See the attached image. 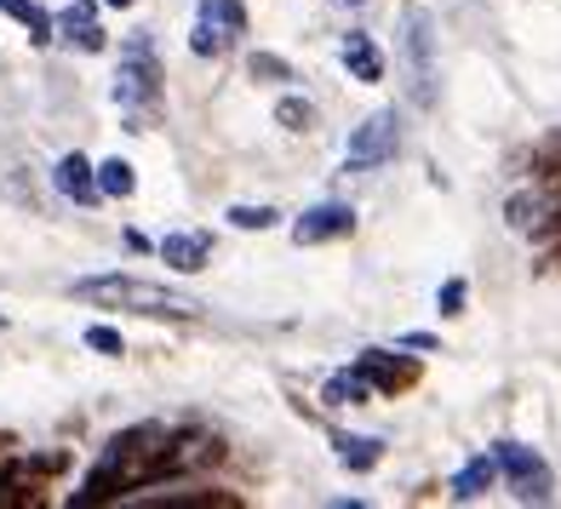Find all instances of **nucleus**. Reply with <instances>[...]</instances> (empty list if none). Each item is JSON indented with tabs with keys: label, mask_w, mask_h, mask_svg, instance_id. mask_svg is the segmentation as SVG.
<instances>
[{
	"label": "nucleus",
	"mask_w": 561,
	"mask_h": 509,
	"mask_svg": "<svg viewBox=\"0 0 561 509\" xmlns=\"http://www.w3.org/2000/svg\"><path fill=\"white\" fill-rule=\"evenodd\" d=\"M75 298L98 303V310L156 315V321H195L201 315L195 298L172 292V287H156V281H138V275H87V281H75Z\"/></svg>",
	"instance_id": "obj_1"
},
{
	"label": "nucleus",
	"mask_w": 561,
	"mask_h": 509,
	"mask_svg": "<svg viewBox=\"0 0 561 509\" xmlns=\"http://www.w3.org/2000/svg\"><path fill=\"white\" fill-rule=\"evenodd\" d=\"M436 303H442V315H465V303H470V287H465V281H447Z\"/></svg>",
	"instance_id": "obj_21"
},
{
	"label": "nucleus",
	"mask_w": 561,
	"mask_h": 509,
	"mask_svg": "<svg viewBox=\"0 0 561 509\" xmlns=\"http://www.w3.org/2000/svg\"><path fill=\"white\" fill-rule=\"evenodd\" d=\"M53 35H64L75 53H98V46H104L110 35H104V23H98V12L87 7V0H75V7L53 23Z\"/></svg>",
	"instance_id": "obj_10"
},
{
	"label": "nucleus",
	"mask_w": 561,
	"mask_h": 509,
	"mask_svg": "<svg viewBox=\"0 0 561 509\" xmlns=\"http://www.w3.org/2000/svg\"><path fill=\"white\" fill-rule=\"evenodd\" d=\"M355 378H362L367 390L401 395V390L419 384V361H413V355H390V349H367L362 361H355Z\"/></svg>",
	"instance_id": "obj_6"
},
{
	"label": "nucleus",
	"mask_w": 561,
	"mask_h": 509,
	"mask_svg": "<svg viewBox=\"0 0 561 509\" xmlns=\"http://www.w3.org/2000/svg\"><path fill=\"white\" fill-rule=\"evenodd\" d=\"M12 498V475H0V504H7Z\"/></svg>",
	"instance_id": "obj_23"
},
{
	"label": "nucleus",
	"mask_w": 561,
	"mask_h": 509,
	"mask_svg": "<svg viewBox=\"0 0 561 509\" xmlns=\"http://www.w3.org/2000/svg\"><path fill=\"white\" fill-rule=\"evenodd\" d=\"M207 252H213V235H201V229H184V235H167L161 241V258L172 269H184V275L207 269Z\"/></svg>",
	"instance_id": "obj_11"
},
{
	"label": "nucleus",
	"mask_w": 561,
	"mask_h": 509,
	"mask_svg": "<svg viewBox=\"0 0 561 509\" xmlns=\"http://www.w3.org/2000/svg\"><path fill=\"white\" fill-rule=\"evenodd\" d=\"M241 30H247V7H241V0H201L190 46L201 58H218V53H229V46L241 41Z\"/></svg>",
	"instance_id": "obj_3"
},
{
	"label": "nucleus",
	"mask_w": 561,
	"mask_h": 509,
	"mask_svg": "<svg viewBox=\"0 0 561 509\" xmlns=\"http://www.w3.org/2000/svg\"><path fill=\"white\" fill-rule=\"evenodd\" d=\"M0 326H7V315H0Z\"/></svg>",
	"instance_id": "obj_25"
},
{
	"label": "nucleus",
	"mask_w": 561,
	"mask_h": 509,
	"mask_svg": "<svg viewBox=\"0 0 561 509\" xmlns=\"http://www.w3.org/2000/svg\"><path fill=\"white\" fill-rule=\"evenodd\" d=\"M229 223H236V229H270L275 212L270 207H229Z\"/></svg>",
	"instance_id": "obj_19"
},
{
	"label": "nucleus",
	"mask_w": 561,
	"mask_h": 509,
	"mask_svg": "<svg viewBox=\"0 0 561 509\" xmlns=\"http://www.w3.org/2000/svg\"><path fill=\"white\" fill-rule=\"evenodd\" d=\"M310 120H316V109L304 104V97H287V104H280V126H293V132H304Z\"/></svg>",
	"instance_id": "obj_20"
},
{
	"label": "nucleus",
	"mask_w": 561,
	"mask_h": 509,
	"mask_svg": "<svg viewBox=\"0 0 561 509\" xmlns=\"http://www.w3.org/2000/svg\"><path fill=\"white\" fill-rule=\"evenodd\" d=\"M493 475H499L493 458H470V464L453 475V493H458V498H481V493L493 487Z\"/></svg>",
	"instance_id": "obj_14"
},
{
	"label": "nucleus",
	"mask_w": 561,
	"mask_h": 509,
	"mask_svg": "<svg viewBox=\"0 0 561 509\" xmlns=\"http://www.w3.org/2000/svg\"><path fill=\"white\" fill-rule=\"evenodd\" d=\"M247 69H252V74H259V81H287V74H293L287 63H280V58H270V53H259V58H252Z\"/></svg>",
	"instance_id": "obj_22"
},
{
	"label": "nucleus",
	"mask_w": 561,
	"mask_h": 509,
	"mask_svg": "<svg viewBox=\"0 0 561 509\" xmlns=\"http://www.w3.org/2000/svg\"><path fill=\"white\" fill-rule=\"evenodd\" d=\"M333 447L344 458V470H373L378 458H385V441L378 436H344V429H333Z\"/></svg>",
	"instance_id": "obj_13"
},
{
	"label": "nucleus",
	"mask_w": 561,
	"mask_h": 509,
	"mask_svg": "<svg viewBox=\"0 0 561 509\" xmlns=\"http://www.w3.org/2000/svg\"><path fill=\"white\" fill-rule=\"evenodd\" d=\"M53 184L75 200V207H98V195H104V189H98V166L87 155H64L53 166Z\"/></svg>",
	"instance_id": "obj_9"
},
{
	"label": "nucleus",
	"mask_w": 561,
	"mask_h": 509,
	"mask_svg": "<svg viewBox=\"0 0 561 509\" xmlns=\"http://www.w3.org/2000/svg\"><path fill=\"white\" fill-rule=\"evenodd\" d=\"M493 464H499L510 481H516V487H522V498H533V504H539V498H550V470H545V458H539V452H527L522 441H499Z\"/></svg>",
	"instance_id": "obj_7"
},
{
	"label": "nucleus",
	"mask_w": 561,
	"mask_h": 509,
	"mask_svg": "<svg viewBox=\"0 0 561 509\" xmlns=\"http://www.w3.org/2000/svg\"><path fill=\"white\" fill-rule=\"evenodd\" d=\"M350 229H355V212L339 207V200H327V207H310L293 223V241L298 246H321V241H344Z\"/></svg>",
	"instance_id": "obj_8"
},
{
	"label": "nucleus",
	"mask_w": 561,
	"mask_h": 509,
	"mask_svg": "<svg viewBox=\"0 0 561 509\" xmlns=\"http://www.w3.org/2000/svg\"><path fill=\"white\" fill-rule=\"evenodd\" d=\"M321 395L333 401V406H362V401H373V390H367V384H362V378H355V372H339V378H327V384H321Z\"/></svg>",
	"instance_id": "obj_16"
},
{
	"label": "nucleus",
	"mask_w": 561,
	"mask_h": 509,
	"mask_svg": "<svg viewBox=\"0 0 561 509\" xmlns=\"http://www.w3.org/2000/svg\"><path fill=\"white\" fill-rule=\"evenodd\" d=\"M133 184H138V177H133V166H126V161H104V166H98V189H104V195H133Z\"/></svg>",
	"instance_id": "obj_17"
},
{
	"label": "nucleus",
	"mask_w": 561,
	"mask_h": 509,
	"mask_svg": "<svg viewBox=\"0 0 561 509\" xmlns=\"http://www.w3.org/2000/svg\"><path fill=\"white\" fill-rule=\"evenodd\" d=\"M115 104L126 109V132H144V126L161 115V63L144 41L126 53V63L115 74Z\"/></svg>",
	"instance_id": "obj_2"
},
{
	"label": "nucleus",
	"mask_w": 561,
	"mask_h": 509,
	"mask_svg": "<svg viewBox=\"0 0 561 509\" xmlns=\"http://www.w3.org/2000/svg\"><path fill=\"white\" fill-rule=\"evenodd\" d=\"M0 12L18 18V23H23V30H30L35 41H53V18H46V12L35 7V0H0Z\"/></svg>",
	"instance_id": "obj_15"
},
{
	"label": "nucleus",
	"mask_w": 561,
	"mask_h": 509,
	"mask_svg": "<svg viewBox=\"0 0 561 509\" xmlns=\"http://www.w3.org/2000/svg\"><path fill=\"white\" fill-rule=\"evenodd\" d=\"M87 349H98V355H121L126 338L115 333V326H98V321H92V326H87Z\"/></svg>",
	"instance_id": "obj_18"
},
{
	"label": "nucleus",
	"mask_w": 561,
	"mask_h": 509,
	"mask_svg": "<svg viewBox=\"0 0 561 509\" xmlns=\"http://www.w3.org/2000/svg\"><path fill=\"white\" fill-rule=\"evenodd\" d=\"M339 58H344V69L355 74V81H385V53L367 41V35H344V46H339Z\"/></svg>",
	"instance_id": "obj_12"
},
{
	"label": "nucleus",
	"mask_w": 561,
	"mask_h": 509,
	"mask_svg": "<svg viewBox=\"0 0 561 509\" xmlns=\"http://www.w3.org/2000/svg\"><path fill=\"white\" fill-rule=\"evenodd\" d=\"M110 7H138V0H110Z\"/></svg>",
	"instance_id": "obj_24"
},
{
	"label": "nucleus",
	"mask_w": 561,
	"mask_h": 509,
	"mask_svg": "<svg viewBox=\"0 0 561 509\" xmlns=\"http://www.w3.org/2000/svg\"><path fill=\"white\" fill-rule=\"evenodd\" d=\"M401 53H407V81H413V97H419V104H436V86H442V74H436V23H430L424 12L407 23Z\"/></svg>",
	"instance_id": "obj_4"
},
{
	"label": "nucleus",
	"mask_w": 561,
	"mask_h": 509,
	"mask_svg": "<svg viewBox=\"0 0 561 509\" xmlns=\"http://www.w3.org/2000/svg\"><path fill=\"white\" fill-rule=\"evenodd\" d=\"M396 149H401V115L396 109H378L373 120L355 126V138H350V172L385 166V161H396Z\"/></svg>",
	"instance_id": "obj_5"
}]
</instances>
